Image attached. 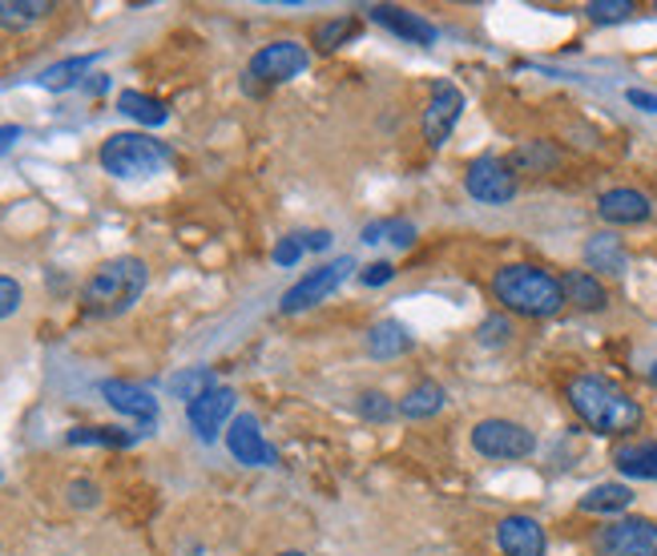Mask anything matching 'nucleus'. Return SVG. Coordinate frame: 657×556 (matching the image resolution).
Returning <instances> with one entry per match:
<instances>
[{
	"instance_id": "nucleus-11",
	"label": "nucleus",
	"mask_w": 657,
	"mask_h": 556,
	"mask_svg": "<svg viewBox=\"0 0 657 556\" xmlns=\"http://www.w3.org/2000/svg\"><path fill=\"white\" fill-rule=\"evenodd\" d=\"M101 395H105V403H110L113 412L137 420V432L142 435L154 432L157 400L142 388V383H130V379H105V383H101Z\"/></svg>"
},
{
	"instance_id": "nucleus-21",
	"label": "nucleus",
	"mask_w": 657,
	"mask_h": 556,
	"mask_svg": "<svg viewBox=\"0 0 657 556\" xmlns=\"http://www.w3.org/2000/svg\"><path fill=\"white\" fill-rule=\"evenodd\" d=\"M613 464L629 480H657V444H622L613 452Z\"/></svg>"
},
{
	"instance_id": "nucleus-4",
	"label": "nucleus",
	"mask_w": 657,
	"mask_h": 556,
	"mask_svg": "<svg viewBox=\"0 0 657 556\" xmlns=\"http://www.w3.org/2000/svg\"><path fill=\"white\" fill-rule=\"evenodd\" d=\"M101 166H105V174H113V178H154V174H162V169L170 166V150L162 142H154V137L145 134H110L105 142H101Z\"/></svg>"
},
{
	"instance_id": "nucleus-34",
	"label": "nucleus",
	"mask_w": 657,
	"mask_h": 556,
	"mask_svg": "<svg viewBox=\"0 0 657 556\" xmlns=\"http://www.w3.org/2000/svg\"><path fill=\"white\" fill-rule=\"evenodd\" d=\"M383 243L400 246V250H408V246L415 243V226L403 223V218H391V223H383Z\"/></svg>"
},
{
	"instance_id": "nucleus-32",
	"label": "nucleus",
	"mask_w": 657,
	"mask_h": 556,
	"mask_svg": "<svg viewBox=\"0 0 657 556\" xmlns=\"http://www.w3.org/2000/svg\"><path fill=\"white\" fill-rule=\"evenodd\" d=\"M21 282L17 278H9V275H0V319H9V315H17L21 311Z\"/></svg>"
},
{
	"instance_id": "nucleus-23",
	"label": "nucleus",
	"mask_w": 657,
	"mask_h": 556,
	"mask_svg": "<svg viewBox=\"0 0 657 556\" xmlns=\"http://www.w3.org/2000/svg\"><path fill=\"white\" fill-rule=\"evenodd\" d=\"M49 12H53L49 0H0V29L21 33V29H33L37 21H45Z\"/></svg>"
},
{
	"instance_id": "nucleus-41",
	"label": "nucleus",
	"mask_w": 657,
	"mask_h": 556,
	"mask_svg": "<svg viewBox=\"0 0 657 556\" xmlns=\"http://www.w3.org/2000/svg\"><path fill=\"white\" fill-rule=\"evenodd\" d=\"M649 379H654V383H657V363H654V368H649Z\"/></svg>"
},
{
	"instance_id": "nucleus-16",
	"label": "nucleus",
	"mask_w": 657,
	"mask_h": 556,
	"mask_svg": "<svg viewBox=\"0 0 657 556\" xmlns=\"http://www.w3.org/2000/svg\"><path fill=\"white\" fill-rule=\"evenodd\" d=\"M597 214H602L609 226H637L654 214V206H649V198L641 189L617 186V189H605L602 198H597Z\"/></svg>"
},
{
	"instance_id": "nucleus-40",
	"label": "nucleus",
	"mask_w": 657,
	"mask_h": 556,
	"mask_svg": "<svg viewBox=\"0 0 657 556\" xmlns=\"http://www.w3.org/2000/svg\"><path fill=\"white\" fill-rule=\"evenodd\" d=\"M85 90H90V93H105V90H110V81H105V78H93L90 85H85Z\"/></svg>"
},
{
	"instance_id": "nucleus-28",
	"label": "nucleus",
	"mask_w": 657,
	"mask_h": 556,
	"mask_svg": "<svg viewBox=\"0 0 657 556\" xmlns=\"http://www.w3.org/2000/svg\"><path fill=\"white\" fill-rule=\"evenodd\" d=\"M359 24L351 21V17H335V21H324L315 24V49L319 53H335V49L343 45V41H351L356 37Z\"/></svg>"
},
{
	"instance_id": "nucleus-39",
	"label": "nucleus",
	"mask_w": 657,
	"mask_h": 556,
	"mask_svg": "<svg viewBox=\"0 0 657 556\" xmlns=\"http://www.w3.org/2000/svg\"><path fill=\"white\" fill-rule=\"evenodd\" d=\"M17 137H21V125H0V154H9Z\"/></svg>"
},
{
	"instance_id": "nucleus-1",
	"label": "nucleus",
	"mask_w": 657,
	"mask_h": 556,
	"mask_svg": "<svg viewBox=\"0 0 657 556\" xmlns=\"http://www.w3.org/2000/svg\"><path fill=\"white\" fill-rule=\"evenodd\" d=\"M568 403L593 432L602 435H629L641 428V403L629 400L617 383L602 375H577L568 383Z\"/></svg>"
},
{
	"instance_id": "nucleus-31",
	"label": "nucleus",
	"mask_w": 657,
	"mask_h": 556,
	"mask_svg": "<svg viewBox=\"0 0 657 556\" xmlns=\"http://www.w3.org/2000/svg\"><path fill=\"white\" fill-rule=\"evenodd\" d=\"M509 334H513V327H509V319H504V315H492V319H484V323H480V343H484V347L509 343Z\"/></svg>"
},
{
	"instance_id": "nucleus-17",
	"label": "nucleus",
	"mask_w": 657,
	"mask_h": 556,
	"mask_svg": "<svg viewBox=\"0 0 657 556\" xmlns=\"http://www.w3.org/2000/svg\"><path fill=\"white\" fill-rule=\"evenodd\" d=\"M585 262H589V270H602V275L617 278L629 270V250H625V243L617 238V234L602 230L585 243Z\"/></svg>"
},
{
	"instance_id": "nucleus-8",
	"label": "nucleus",
	"mask_w": 657,
	"mask_h": 556,
	"mask_svg": "<svg viewBox=\"0 0 657 556\" xmlns=\"http://www.w3.org/2000/svg\"><path fill=\"white\" fill-rule=\"evenodd\" d=\"M597 556H657V524L646 516H622L593 536Z\"/></svg>"
},
{
	"instance_id": "nucleus-36",
	"label": "nucleus",
	"mask_w": 657,
	"mask_h": 556,
	"mask_svg": "<svg viewBox=\"0 0 657 556\" xmlns=\"http://www.w3.org/2000/svg\"><path fill=\"white\" fill-rule=\"evenodd\" d=\"M299 258H302V238H299V234H290V238H283V243L275 246V262H279V267H295Z\"/></svg>"
},
{
	"instance_id": "nucleus-13",
	"label": "nucleus",
	"mask_w": 657,
	"mask_h": 556,
	"mask_svg": "<svg viewBox=\"0 0 657 556\" xmlns=\"http://www.w3.org/2000/svg\"><path fill=\"white\" fill-rule=\"evenodd\" d=\"M226 447H230V456L246 467H270L275 464V447L263 440L258 432V420L255 415H235V420L226 423Z\"/></svg>"
},
{
	"instance_id": "nucleus-38",
	"label": "nucleus",
	"mask_w": 657,
	"mask_h": 556,
	"mask_svg": "<svg viewBox=\"0 0 657 556\" xmlns=\"http://www.w3.org/2000/svg\"><path fill=\"white\" fill-rule=\"evenodd\" d=\"M302 238V250H327L335 243L331 230H311V234H299Z\"/></svg>"
},
{
	"instance_id": "nucleus-37",
	"label": "nucleus",
	"mask_w": 657,
	"mask_h": 556,
	"mask_svg": "<svg viewBox=\"0 0 657 556\" xmlns=\"http://www.w3.org/2000/svg\"><path fill=\"white\" fill-rule=\"evenodd\" d=\"M625 101H629V105H637V110L657 113V93H649V90H625Z\"/></svg>"
},
{
	"instance_id": "nucleus-30",
	"label": "nucleus",
	"mask_w": 657,
	"mask_h": 556,
	"mask_svg": "<svg viewBox=\"0 0 657 556\" xmlns=\"http://www.w3.org/2000/svg\"><path fill=\"white\" fill-rule=\"evenodd\" d=\"M396 412H400V408H391L383 391H363V395H359V415H363V420L388 423Z\"/></svg>"
},
{
	"instance_id": "nucleus-12",
	"label": "nucleus",
	"mask_w": 657,
	"mask_h": 556,
	"mask_svg": "<svg viewBox=\"0 0 657 556\" xmlns=\"http://www.w3.org/2000/svg\"><path fill=\"white\" fill-rule=\"evenodd\" d=\"M235 403H238V395L230 388H218L214 391H206L202 400H194L186 408V415H189V428H194V435H198L202 444H214V435L223 432L226 423L235 420Z\"/></svg>"
},
{
	"instance_id": "nucleus-43",
	"label": "nucleus",
	"mask_w": 657,
	"mask_h": 556,
	"mask_svg": "<svg viewBox=\"0 0 657 556\" xmlns=\"http://www.w3.org/2000/svg\"><path fill=\"white\" fill-rule=\"evenodd\" d=\"M654 12H657V4H654Z\"/></svg>"
},
{
	"instance_id": "nucleus-14",
	"label": "nucleus",
	"mask_w": 657,
	"mask_h": 556,
	"mask_svg": "<svg viewBox=\"0 0 657 556\" xmlns=\"http://www.w3.org/2000/svg\"><path fill=\"white\" fill-rule=\"evenodd\" d=\"M496 545H501L504 556H545L548 536L533 516H504L496 524Z\"/></svg>"
},
{
	"instance_id": "nucleus-25",
	"label": "nucleus",
	"mask_w": 657,
	"mask_h": 556,
	"mask_svg": "<svg viewBox=\"0 0 657 556\" xmlns=\"http://www.w3.org/2000/svg\"><path fill=\"white\" fill-rule=\"evenodd\" d=\"M117 110H122L125 117H134L137 125H166L170 122L166 105H162L157 97H145V93H137V90L117 93Z\"/></svg>"
},
{
	"instance_id": "nucleus-42",
	"label": "nucleus",
	"mask_w": 657,
	"mask_h": 556,
	"mask_svg": "<svg viewBox=\"0 0 657 556\" xmlns=\"http://www.w3.org/2000/svg\"><path fill=\"white\" fill-rule=\"evenodd\" d=\"M279 556H302V553H279Z\"/></svg>"
},
{
	"instance_id": "nucleus-29",
	"label": "nucleus",
	"mask_w": 657,
	"mask_h": 556,
	"mask_svg": "<svg viewBox=\"0 0 657 556\" xmlns=\"http://www.w3.org/2000/svg\"><path fill=\"white\" fill-rule=\"evenodd\" d=\"M585 12H589V21H597V24H617L634 17V0H593Z\"/></svg>"
},
{
	"instance_id": "nucleus-2",
	"label": "nucleus",
	"mask_w": 657,
	"mask_h": 556,
	"mask_svg": "<svg viewBox=\"0 0 657 556\" xmlns=\"http://www.w3.org/2000/svg\"><path fill=\"white\" fill-rule=\"evenodd\" d=\"M492 295H496V302H504V311L524 315V319H553L565 307L561 278L541 267H528V262H513V267L496 270Z\"/></svg>"
},
{
	"instance_id": "nucleus-27",
	"label": "nucleus",
	"mask_w": 657,
	"mask_h": 556,
	"mask_svg": "<svg viewBox=\"0 0 657 556\" xmlns=\"http://www.w3.org/2000/svg\"><path fill=\"white\" fill-rule=\"evenodd\" d=\"M214 388H218V379H214L211 368H189V371H182V375L170 379V391H174L178 400H186V408L194 400H202V395L214 391Z\"/></svg>"
},
{
	"instance_id": "nucleus-5",
	"label": "nucleus",
	"mask_w": 657,
	"mask_h": 556,
	"mask_svg": "<svg viewBox=\"0 0 657 556\" xmlns=\"http://www.w3.org/2000/svg\"><path fill=\"white\" fill-rule=\"evenodd\" d=\"M311 65V53L299 41H270L263 45L250 65H246V85L258 90V85H283V81H295L302 69Z\"/></svg>"
},
{
	"instance_id": "nucleus-9",
	"label": "nucleus",
	"mask_w": 657,
	"mask_h": 556,
	"mask_svg": "<svg viewBox=\"0 0 657 556\" xmlns=\"http://www.w3.org/2000/svg\"><path fill=\"white\" fill-rule=\"evenodd\" d=\"M464 189L476 202H484V206H504V202L516 198V174L509 162L484 154L464 169Z\"/></svg>"
},
{
	"instance_id": "nucleus-6",
	"label": "nucleus",
	"mask_w": 657,
	"mask_h": 556,
	"mask_svg": "<svg viewBox=\"0 0 657 556\" xmlns=\"http://www.w3.org/2000/svg\"><path fill=\"white\" fill-rule=\"evenodd\" d=\"M472 447L484 460H524L536 452V435L516 420H480L472 428Z\"/></svg>"
},
{
	"instance_id": "nucleus-35",
	"label": "nucleus",
	"mask_w": 657,
	"mask_h": 556,
	"mask_svg": "<svg viewBox=\"0 0 657 556\" xmlns=\"http://www.w3.org/2000/svg\"><path fill=\"white\" fill-rule=\"evenodd\" d=\"M391 278H396L391 262H371V267L359 270V282H363V287H388Z\"/></svg>"
},
{
	"instance_id": "nucleus-26",
	"label": "nucleus",
	"mask_w": 657,
	"mask_h": 556,
	"mask_svg": "<svg viewBox=\"0 0 657 556\" xmlns=\"http://www.w3.org/2000/svg\"><path fill=\"white\" fill-rule=\"evenodd\" d=\"M69 444L78 447V444H85V447H130V444H137L142 440V432H125V428H73V432L65 435Z\"/></svg>"
},
{
	"instance_id": "nucleus-7",
	"label": "nucleus",
	"mask_w": 657,
	"mask_h": 556,
	"mask_svg": "<svg viewBox=\"0 0 657 556\" xmlns=\"http://www.w3.org/2000/svg\"><path fill=\"white\" fill-rule=\"evenodd\" d=\"M351 270H356V258H347V255L335 258V262H327V267L311 270V275L299 278V282H295V287L283 295L279 311L283 315H299V311H307V307H319V302L331 299L335 290L343 287Z\"/></svg>"
},
{
	"instance_id": "nucleus-18",
	"label": "nucleus",
	"mask_w": 657,
	"mask_h": 556,
	"mask_svg": "<svg viewBox=\"0 0 657 556\" xmlns=\"http://www.w3.org/2000/svg\"><path fill=\"white\" fill-rule=\"evenodd\" d=\"M561 290H565V302H573L577 311H605V302H609V295H605L602 278L589 275V270H568L565 278H561Z\"/></svg>"
},
{
	"instance_id": "nucleus-10",
	"label": "nucleus",
	"mask_w": 657,
	"mask_h": 556,
	"mask_svg": "<svg viewBox=\"0 0 657 556\" xmlns=\"http://www.w3.org/2000/svg\"><path fill=\"white\" fill-rule=\"evenodd\" d=\"M460 113H464V93L452 81H440L432 90L428 110H423V142L432 145V150H440L452 137V130H456Z\"/></svg>"
},
{
	"instance_id": "nucleus-15",
	"label": "nucleus",
	"mask_w": 657,
	"mask_h": 556,
	"mask_svg": "<svg viewBox=\"0 0 657 556\" xmlns=\"http://www.w3.org/2000/svg\"><path fill=\"white\" fill-rule=\"evenodd\" d=\"M368 17L376 24H383L388 33H396L400 41H408V45H435V24L423 21L420 12H408V9H396V4H371Z\"/></svg>"
},
{
	"instance_id": "nucleus-19",
	"label": "nucleus",
	"mask_w": 657,
	"mask_h": 556,
	"mask_svg": "<svg viewBox=\"0 0 657 556\" xmlns=\"http://www.w3.org/2000/svg\"><path fill=\"white\" fill-rule=\"evenodd\" d=\"M97 61H101V53L65 56V61L49 65L45 73L37 78V85H41V90H49V93H65V90H73V85H85V73H90Z\"/></svg>"
},
{
	"instance_id": "nucleus-3",
	"label": "nucleus",
	"mask_w": 657,
	"mask_h": 556,
	"mask_svg": "<svg viewBox=\"0 0 657 556\" xmlns=\"http://www.w3.org/2000/svg\"><path fill=\"white\" fill-rule=\"evenodd\" d=\"M145 282H150V270H145L142 258L125 255V258H110L105 267H97L81 290V307L93 319H113V315H125L142 299Z\"/></svg>"
},
{
	"instance_id": "nucleus-24",
	"label": "nucleus",
	"mask_w": 657,
	"mask_h": 556,
	"mask_svg": "<svg viewBox=\"0 0 657 556\" xmlns=\"http://www.w3.org/2000/svg\"><path fill=\"white\" fill-rule=\"evenodd\" d=\"M634 504V488L629 484H597L581 496V512H602V516H613V512H625Z\"/></svg>"
},
{
	"instance_id": "nucleus-20",
	"label": "nucleus",
	"mask_w": 657,
	"mask_h": 556,
	"mask_svg": "<svg viewBox=\"0 0 657 556\" xmlns=\"http://www.w3.org/2000/svg\"><path fill=\"white\" fill-rule=\"evenodd\" d=\"M403 351H412V334L396 319H383L368 331V356L376 359H400Z\"/></svg>"
},
{
	"instance_id": "nucleus-22",
	"label": "nucleus",
	"mask_w": 657,
	"mask_h": 556,
	"mask_svg": "<svg viewBox=\"0 0 657 556\" xmlns=\"http://www.w3.org/2000/svg\"><path fill=\"white\" fill-rule=\"evenodd\" d=\"M444 403H448L444 388L432 383V379H423V383H415V388L400 400V415L403 420H428V415H435Z\"/></svg>"
},
{
	"instance_id": "nucleus-33",
	"label": "nucleus",
	"mask_w": 657,
	"mask_h": 556,
	"mask_svg": "<svg viewBox=\"0 0 657 556\" xmlns=\"http://www.w3.org/2000/svg\"><path fill=\"white\" fill-rule=\"evenodd\" d=\"M97 501H101V488L93 480H73V484H69V504H73V508H93Z\"/></svg>"
}]
</instances>
